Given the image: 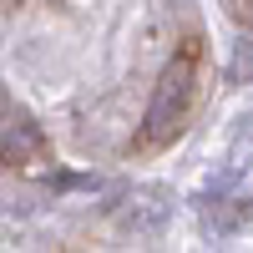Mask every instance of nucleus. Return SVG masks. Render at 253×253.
Listing matches in <instances>:
<instances>
[{
    "instance_id": "f257e3e1",
    "label": "nucleus",
    "mask_w": 253,
    "mask_h": 253,
    "mask_svg": "<svg viewBox=\"0 0 253 253\" xmlns=\"http://www.w3.org/2000/svg\"><path fill=\"white\" fill-rule=\"evenodd\" d=\"M193 96H198V46L187 41V46L162 66L157 91L147 101V122H142V137H137L142 152H162V147H172L182 137L187 117H193Z\"/></svg>"
},
{
    "instance_id": "f03ea898",
    "label": "nucleus",
    "mask_w": 253,
    "mask_h": 253,
    "mask_svg": "<svg viewBox=\"0 0 253 253\" xmlns=\"http://www.w3.org/2000/svg\"><path fill=\"white\" fill-rule=\"evenodd\" d=\"M46 162H51L46 132H41L36 117L0 86V167H20V172H31V167H46Z\"/></svg>"
}]
</instances>
